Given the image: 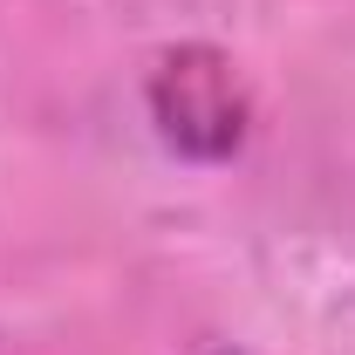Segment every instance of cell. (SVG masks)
Returning <instances> with one entry per match:
<instances>
[{
    "instance_id": "6da1fadb",
    "label": "cell",
    "mask_w": 355,
    "mask_h": 355,
    "mask_svg": "<svg viewBox=\"0 0 355 355\" xmlns=\"http://www.w3.org/2000/svg\"><path fill=\"white\" fill-rule=\"evenodd\" d=\"M150 103H157L164 137H171L178 150H191V157H225V150L239 144V130H246L239 83H232V69H225L212 48H184V55H171V62L157 69Z\"/></svg>"
}]
</instances>
